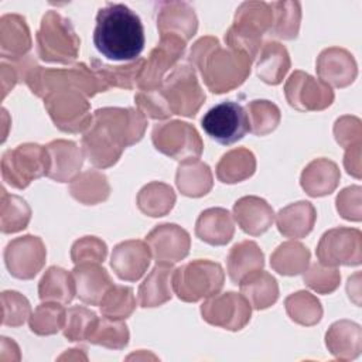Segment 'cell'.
I'll return each mask as SVG.
<instances>
[{
  "label": "cell",
  "instance_id": "obj_1",
  "mask_svg": "<svg viewBox=\"0 0 362 362\" xmlns=\"http://www.w3.org/2000/svg\"><path fill=\"white\" fill-rule=\"evenodd\" d=\"M146 126V116L134 109H98L82 137L83 154L95 167H110L117 163L126 147L143 137Z\"/></svg>",
  "mask_w": 362,
  "mask_h": 362
},
{
  "label": "cell",
  "instance_id": "obj_2",
  "mask_svg": "<svg viewBox=\"0 0 362 362\" xmlns=\"http://www.w3.org/2000/svg\"><path fill=\"white\" fill-rule=\"evenodd\" d=\"M144 28L140 17L126 4L107 3L96 14L93 44L112 61H134L144 49Z\"/></svg>",
  "mask_w": 362,
  "mask_h": 362
},
{
  "label": "cell",
  "instance_id": "obj_3",
  "mask_svg": "<svg viewBox=\"0 0 362 362\" xmlns=\"http://www.w3.org/2000/svg\"><path fill=\"white\" fill-rule=\"evenodd\" d=\"M189 61L199 69L211 92L223 93L239 86L247 78L253 58L233 48H222L214 37H202L194 44Z\"/></svg>",
  "mask_w": 362,
  "mask_h": 362
},
{
  "label": "cell",
  "instance_id": "obj_4",
  "mask_svg": "<svg viewBox=\"0 0 362 362\" xmlns=\"http://www.w3.org/2000/svg\"><path fill=\"white\" fill-rule=\"evenodd\" d=\"M273 24L270 3L246 1L239 6L232 27L225 34L229 48L242 51L250 58L256 57L260 48L262 35L269 33Z\"/></svg>",
  "mask_w": 362,
  "mask_h": 362
},
{
  "label": "cell",
  "instance_id": "obj_5",
  "mask_svg": "<svg viewBox=\"0 0 362 362\" xmlns=\"http://www.w3.org/2000/svg\"><path fill=\"white\" fill-rule=\"evenodd\" d=\"M79 44L81 41L68 18L54 10L44 14L37 33V51L41 59L69 64L76 59Z\"/></svg>",
  "mask_w": 362,
  "mask_h": 362
},
{
  "label": "cell",
  "instance_id": "obj_6",
  "mask_svg": "<svg viewBox=\"0 0 362 362\" xmlns=\"http://www.w3.org/2000/svg\"><path fill=\"white\" fill-rule=\"evenodd\" d=\"M223 280L225 274L219 263L198 259L174 270L171 284L178 298L195 303L216 296Z\"/></svg>",
  "mask_w": 362,
  "mask_h": 362
},
{
  "label": "cell",
  "instance_id": "obj_7",
  "mask_svg": "<svg viewBox=\"0 0 362 362\" xmlns=\"http://www.w3.org/2000/svg\"><path fill=\"white\" fill-rule=\"evenodd\" d=\"M48 168L47 147L34 143L20 144L13 150H7L1 158L3 180L17 189H24L31 181L47 175Z\"/></svg>",
  "mask_w": 362,
  "mask_h": 362
},
{
  "label": "cell",
  "instance_id": "obj_8",
  "mask_svg": "<svg viewBox=\"0 0 362 362\" xmlns=\"http://www.w3.org/2000/svg\"><path fill=\"white\" fill-rule=\"evenodd\" d=\"M167 103L171 115L192 117L205 100L192 66L187 64L177 65L157 88Z\"/></svg>",
  "mask_w": 362,
  "mask_h": 362
},
{
  "label": "cell",
  "instance_id": "obj_9",
  "mask_svg": "<svg viewBox=\"0 0 362 362\" xmlns=\"http://www.w3.org/2000/svg\"><path fill=\"white\" fill-rule=\"evenodd\" d=\"M44 106L55 126L68 133H78L92 123L89 103L78 89L62 88L44 98Z\"/></svg>",
  "mask_w": 362,
  "mask_h": 362
},
{
  "label": "cell",
  "instance_id": "obj_10",
  "mask_svg": "<svg viewBox=\"0 0 362 362\" xmlns=\"http://www.w3.org/2000/svg\"><path fill=\"white\" fill-rule=\"evenodd\" d=\"M151 139L158 151L181 163L198 160L204 147L195 127L180 120L157 124Z\"/></svg>",
  "mask_w": 362,
  "mask_h": 362
},
{
  "label": "cell",
  "instance_id": "obj_11",
  "mask_svg": "<svg viewBox=\"0 0 362 362\" xmlns=\"http://www.w3.org/2000/svg\"><path fill=\"white\" fill-rule=\"evenodd\" d=\"M201 126L212 140L223 146L236 143L249 132L245 107L232 100L212 106L201 119Z\"/></svg>",
  "mask_w": 362,
  "mask_h": 362
},
{
  "label": "cell",
  "instance_id": "obj_12",
  "mask_svg": "<svg viewBox=\"0 0 362 362\" xmlns=\"http://www.w3.org/2000/svg\"><path fill=\"white\" fill-rule=\"evenodd\" d=\"M284 93L290 106L298 110H322L334 100V92L321 79L296 71L286 82Z\"/></svg>",
  "mask_w": 362,
  "mask_h": 362
},
{
  "label": "cell",
  "instance_id": "obj_13",
  "mask_svg": "<svg viewBox=\"0 0 362 362\" xmlns=\"http://www.w3.org/2000/svg\"><path fill=\"white\" fill-rule=\"evenodd\" d=\"M47 250L38 236L16 238L4 249V262L11 276L23 280L33 279L45 263Z\"/></svg>",
  "mask_w": 362,
  "mask_h": 362
},
{
  "label": "cell",
  "instance_id": "obj_14",
  "mask_svg": "<svg viewBox=\"0 0 362 362\" xmlns=\"http://www.w3.org/2000/svg\"><path fill=\"white\" fill-rule=\"evenodd\" d=\"M201 313L206 322L238 331L250 320V303L245 296L229 291L205 301L201 307Z\"/></svg>",
  "mask_w": 362,
  "mask_h": 362
},
{
  "label": "cell",
  "instance_id": "obj_15",
  "mask_svg": "<svg viewBox=\"0 0 362 362\" xmlns=\"http://www.w3.org/2000/svg\"><path fill=\"white\" fill-rule=\"evenodd\" d=\"M317 256L325 266H355L361 263V232L358 229H331L318 243Z\"/></svg>",
  "mask_w": 362,
  "mask_h": 362
},
{
  "label": "cell",
  "instance_id": "obj_16",
  "mask_svg": "<svg viewBox=\"0 0 362 362\" xmlns=\"http://www.w3.org/2000/svg\"><path fill=\"white\" fill-rule=\"evenodd\" d=\"M184 49L185 41L182 38L173 34H161L160 42L150 52L139 78L137 86L140 90L157 89L163 82L164 74L178 61Z\"/></svg>",
  "mask_w": 362,
  "mask_h": 362
},
{
  "label": "cell",
  "instance_id": "obj_17",
  "mask_svg": "<svg viewBox=\"0 0 362 362\" xmlns=\"http://www.w3.org/2000/svg\"><path fill=\"white\" fill-rule=\"evenodd\" d=\"M146 243L157 263H174L188 255L189 235L178 225L164 223L146 236Z\"/></svg>",
  "mask_w": 362,
  "mask_h": 362
},
{
  "label": "cell",
  "instance_id": "obj_18",
  "mask_svg": "<svg viewBox=\"0 0 362 362\" xmlns=\"http://www.w3.org/2000/svg\"><path fill=\"white\" fill-rule=\"evenodd\" d=\"M150 257L151 252L147 243L141 240H126L113 249L110 266L119 279L136 281L147 270Z\"/></svg>",
  "mask_w": 362,
  "mask_h": 362
},
{
  "label": "cell",
  "instance_id": "obj_19",
  "mask_svg": "<svg viewBox=\"0 0 362 362\" xmlns=\"http://www.w3.org/2000/svg\"><path fill=\"white\" fill-rule=\"evenodd\" d=\"M157 28L160 34H173L184 41L195 35L198 20L194 8L184 1L157 3Z\"/></svg>",
  "mask_w": 362,
  "mask_h": 362
},
{
  "label": "cell",
  "instance_id": "obj_20",
  "mask_svg": "<svg viewBox=\"0 0 362 362\" xmlns=\"http://www.w3.org/2000/svg\"><path fill=\"white\" fill-rule=\"evenodd\" d=\"M49 157V168L47 177L58 181H72L83 163V151L74 143L66 140H55L47 146Z\"/></svg>",
  "mask_w": 362,
  "mask_h": 362
},
{
  "label": "cell",
  "instance_id": "obj_21",
  "mask_svg": "<svg viewBox=\"0 0 362 362\" xmlns=\"http://www.w3.org/2000/svg\"><path fill=\"white\" fill-rule=\"evenodd\" d=\"M317 72L322 82L344 88L354 82L356 64L352 55L342 48L324 49L317 59Z\"/></svg>",
  "mask_w": 362,
  "mask_h": 362
},
{
  "label": "cell",
  "instance_id": "obj_22",
  "mask_svg": "<svg viewBox=\"0 0 362 362\" xmlns=\"http://www.w3.org/2000/svg\"><path fill=\"white\" fill-rule=\"evenodd\" d=\"M76 296L86 304L99 305L106 291L113 286L107 272L99 263H81L72 270Z\"/></svg>",
  "mask_w": 362,
  "mask_h": 362
},
{
  "label": "cell",
  "instance_id": "obj_23",
  "mask_svg": "<svg viewBox=\"0 0 362 362\" xmlns=\"http://www.w3.org/2000/svg\"><path fill=\"white\" fill-rule=\"evenodd\" d=\"M233 215L240 229L253 236L266 232L274 219L272 206L257 197H243L236 201Z\"/></svg>",
  "mask_w": 362,
  "mask_h": 362
},
{
  "label": "cell",
  "instance_id": "obj_24",
  "mask_svg": "<svg viewBox=\"0 0 362 362\" xmlns=\"http://www.w3.org/2000/svg\"><path fill=\"white\" fill-rule=\"evenodd\" d=\"M31 48L30 30L25 18L18 14H4L0 18V55L18 59Z\"/></svg>",
  "mask_w": 362,
  "mask_h": 362
},
{
  "label": "cell",
  "instance_id": "obj_25",
  "mask_svg": "<svg viewBox=\"0 0 362 362\" xmlns=\"http://www.w3.org/2000/svg\"><path fill=\"white\" fill-rule=\"evenodd\" d=\"M233 221L230 214L223 208H211L201 212L197 225V236L215 246L226 245L233 236Z\"/></svg>",
  "mask_w": 362,
  "mask_h": 362
},
{
  "label": "cell",
  "instance_id": "obj_26",
  "mask_svg": "<svg viewBox=\"0 0 362 362\" xmlns=\"http://www.w3.org/2000/svg\"><path fill=\"white\" fill-rule=\"evenodd\" d=\"M174 269L171 263H157L139 287L141 307H158L171 298V280Z\"/></svg>",
  "mask_w": 362,
  "mask_h": 362
},
{
  "label": "cell",
  "instance_id": "obj_27",
  "mask_svg": "<svg viewBox=\"0 0 362 362\" xmlns=\"http://www.w3.org/2000/svg\"><path fill=\"white\" fill-rule=\"evenodd\" d=\"M339 180V170L335 163L318 158L311 161L301 174V187L311 197L331 194Z\"/></svg>",
  "mask_w": 362,
  "mask_h": 362
},
{
  "label": "cell",
  "instance_id": "obj_28",
  "mask_svg": "<svg viewBox=\"0 0 362 362\" xmlns=\"http://www.w3.org/2000/svg\"><path fill=\"white\" fill-rule=\"evenodd\" d=\"M239 286L246 300L256 310L270 307L276 303L279 297V287L276 279L263 270L249 273L239 281Z\"/></svg>",
  "mask_w": 362,
  "mask_h": 362
},
{
  "label": "cell",
  "instance_id": "obj_29",
  "mask_svg": "<svg viewBox=\"0 0 362 362\" xmlns=\"http://www.w3.org/2000/svg\"><path fill=\"white\" fill-rule=\"evenodd\" d=\"M315 209L307 201L291 204L277 215V228L287 238H304L313 229Z\"/></svg>",
  "mask_w": 362,
  "mask_h": 362
},
{
  "label": "cell",
  "instance_id": "obj_30",
  "mask_svg": "<svg viewBox=\"0 0 362 362\" xmlns=\"http://www.w3.org/2000/svg\"><path fill=\"white\" fill-rule=\"evenodd\" d=\"M264 264L263 252L252 240H245L235 245L228 256V273L235 284L256 270H262Z\"/></svg>",
  "mask_w": 362,
  "mask_h": 362
},
{
  "label": "cell",
  "instance_id": "obj_31",
  "mask_svg": "<svg viewBox=\"0 0 362 362\" xmlns=\"http://www.w3.org/2000/svg\"><path fill=\"white\" fill-rule=\"evenodd\" d=\"M175 180L178 189L187 197H202L212 188L211 170L199 160L181 163L177 168Z\"/></svg>",
  "mask_w": 362,
  "mask_h": 362
},
{
  "label": "cell",
  "instance_id": "obj_32",
  "mask_svg": "<svg viewBox=\"0 0 362 362\" xmlns=\"http://www.w3.org/2000/svg\"><path fill=\"white\" fill-rule=\"evenodd\" d=\"M76 294L74 276L61 267H49L38 284V296L42 301L68 304Z\"/></svg>",
  "mask_w": 362,
  "mask_h": 362
},
{
  "label": "cell",
  "instance_id": "obj_33",
  "mask_svg": "<svg viewBox=\"0 0 362 362\" xmlns=\"http://www.w3.org/2000/svg\"><path fill=\"white\" fill-rule=\"evenodd\" d=\"M288 68L290 58L287 49L279 42H266L259 57L257 76L269 85H277L283 81Z\"/></svg>",
  "mask_w": 362,
  "mask_h": 362
},
{
  "label": "cell",
  "instance_id": "obj_34",
  "mask_svg": "<svg viewBox=\"0 0 362 362\" xmlns=\"http://www.w3.org/2000/svg\"><path fill=\"white\" fill-rule=\"evenodd\" d=\"M256 168V160L252 151L236 148L225 156L216 165V177L226 184H235L249 178Z\"/></svg>",
  "mask_w": 362,
  "mask_h": 362
},
{
  "label": "cell",
  "instance_id": "obj_35",
  "mask_svg": "<svg viewBox=\"0 0 362 362\" xmlns=\"http://www.w3.org/2000/svg\"><path fill=\"white\" fill-rule=\"evenodd\" d=\"M69 191L76 201L85 205H95L109 197L110 188L103 174L98 171H85L72 180Z\"/></svg>",
  "mask_w": 362,
  "mask_h": 362
},
{
  "label": "cell",
  "instance_id": "obj_36",
  "mask_svg": "<svg viewBox=\"0 0 362 362\" xmlns=\"http://www.w3.org/2000/svg\"><path fill=\"white\" fill-rule=\"evenodd\" d=\"M175 202L173 188L163 182H150L143 187L137 195L140 211L148 216H164L171 211Z\"/></svg>",
  "mask_w": 362,
  "mask_h": 362
},
{
  "label": "cell",
  "instance_id": "obj_37",
  "mask_svg": "<svg viewBox=\"0 0 362 362\" xmlns=\"http://www.w3.org/2000/svg\"><path fill=\"white\" fill-rule=\"evenodd\" d=\"M310 252L298 242H284L272 255V267L284 276H296L305 272Z\"/></svg>",
  "mask_w": 362,
  "mask_h": 362
},
{
  "label": "cell",
  "instance_id": "obj_38",
  "mask_svg": "<svg viewBox=\"0 0 362 362\" xmlns=\"http://www.w3.org/2000/svg\"><path fill=\"white\" fill-rule=\"evenodd\" d=\"M273 11V24L270 35L293 40L298 34L301 20V6L298 1H274L270 3Z\"/></svg>",
  "mask_w": 362,
  "mask_h": 362
},
{
  "label": "cell",
  "instance_id": "obj_39",
  "mask_svg": "<svg viewBox=\"0 0 362 362\" xmlns=\"http://www.w3.org/2000/svg\"><path fill=\"white\" fill-rule=\"evenodd\" d=\"M86 341L92 344L105 345L107 348L122 349L129 342V329L122 320L98 318L93 321Z\"/></svg>",
  "mask_w": 362,
  "mask_h": 362
},
{
  "label": "cell",
  "instance_id": "obj_40",
  "mask_svg": "<svg viewBox=\"0 0 362 362\" xmlns=\"http://www.w3.org/2000/svg\"><path fill=\"white\" fill-rule=\"evenodd\" d=\"M31 216V209L27 202L17 197L10 195L1 188V212H0V228L3 233H14L27 228Z\"/></svg>",
  "mask_w": 362,
  "mask_h": 362
},
{
  "label": "cell",
  "instance_id": "obj_41",
  "mask_svg": "<svg viewBox=\"0 0 362 362\" xmlns=\"http://www.w3.org/2000/svg\"><path fill=\"white\" fill-rule=\"evenodd\" d=\"M249 132L264 136L273 132L280 122L279 107L269 100H252L246 106Z\"/></svg>",
  "mask_w": 362,
  "mask_h": 362
},
{
  "label": "cell",
  "instance_id": "obj_42",
  "mask_svg": "<svg viewBox=\"0 0 362 362\" xmlns=\"http://www.w3.org/2000/svg\"><path fill=\"white\" fill-rule=\"evenodd\" d=\"M99 307L102 314L107 318H112V320L127 318L136 308L133 290L126 286L113 284L100 300Z\"/></svg>",
  "mask_w": 362,
  "mask_h": 362
},
{
  "label": "cell",
  "instance_id": "obj_43",
  "mask_svg": "<svg viewBox=\"0 0 362 362\" xmlns=\"http://www.w3.org/2000/svg\"><path fill=\"white\" fill-rule=\"evenodd\" d=\"M66 311L61 304L42 303L30 317V328L38 335H51L64 328Z\"/></svg>",
  "mask_w": 362,
  "mask_h": 362
},
{
  "label": "cell",
  "instance_id": "obj_44",
  "mask_svg": "<svg viewBox=\"0 0 362 362\" xmlns=\"http://www.w3.org/2000/svg\"><path fill=\"white\" fill-rule=\"evenodd\" d=\"M286 310L290 318L303 325H313L321 320L320 301L307 291H298L286 298Z\"/></svg>",
  "mask_w": 362,
  "mask_h": 362
},
{
  "label": "cell",
  "instance_id": "obj_45",
  "mask_svg": "<svg viewBox=\"0 0 362 362\" xmlns=\"http://www.w3.org/2000/svg\"><path fill=\"white\" fill-rule=\"evenodd\" d=\"M96 314L85 307H71L66 311L64 335L69 341H83L88 338Z\"/></svg>",
  "mask_w": 362,
  "mask_h": 362
},
{
  "label": "cell",
  "instance_id": "obj_46",
  "mask_svg": "<svg viewBox=\"0 0 362 362\" xmlns=\"http://www.w3.org/2000/svg\"><path fill=\"white\" fill-rule=\"evenodd\" d=\"M3 324L11 327H20L30 317L31 307L28 300L17 291H3Z\"/></svg>",
  "mask_w": 362,
  "mask_h": 362
},
{
  "label": "cell",
  "instance_id": "obj_47",
  "mask_svg": "<svg viewBox=\"0 0 362 362\" xmlns=\"http://www.w3.org/2000/svg\"><path fill=\"white\" fill-rule=\"evenodd\" d=\"M107 247L105 242L95 236H85L76 240L71 250V257L75 264L100 263L105 260Z\"/></svg>",
  "mask_w": 362,
  "mask_h": 362
},
{
  "label": "cell",
  "instance_id": "obj_48",
  "mask_svg": "<svg viewBox=\"0 0 362 362\" xmlns=\"http://www.w3.org/2000/svg\"><path fill=\"white\" fill-rule=\"evenodd\" d=\"M341 280V274L338 273L337 269H329L325 264H318L314 263L308 270H305L304 274V281L305 284L318 291V293H331L334 291Z\"/></svg>",
  "mask_w": 362,
  "mask_h": 362
},
{
  "label": "cell",
  "instance_id": "obj_49",
  "mask_svg": "<svg viewBox=\"0 0 362 362\" xmlns=\"http://www.w3.org/2000/svg\"><path fill=\"white\" fill-rule=\"evenodd\" d=\"M134 100L140 107L141 113L151 119H167L171 116V112L168 110L167 103L158 89L140 90L134 96Z\"/></svg>",
  "mask_w": 362,
  "mask_h": 362
}]
</instances>
